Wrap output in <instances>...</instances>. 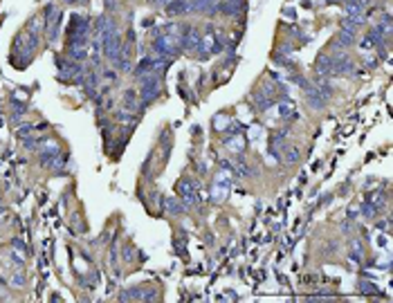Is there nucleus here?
<instances>
[{"label": "nucleus", "instance_id": "nucleus-1", "mask_svg": "<svg viewBox=\"0 0 393 303\" xmlns=\"http://www.w3.org/2000/svg\"><path fill=\"white\" fill-rule=\"evenodd\" d=\"M140 83H142V88H140L142 106H148L151 101H155L157 97H160V92H162V79H160V76H153V74L144 76Z\"/></svg>", "mask_w": 393, "mask_h": 303}, {"label": "nucleus", "instance_id": "nucleus-2", "mask_svg": "<svg viewBox=\"0 0 393 303\" xmlns=\"http://www.w3.org/2000/svg\"><path fill=\"white\" fill-rule=\"evenodd\" d=\"M315 70H317L319 76H326V79L335 76V63H333L330 52H322V54L317 56V61H315Z\"/></svg>", "mask_w": 393, "mask_h": 303}, {"label": "nucleus", "instance_id": "nucleus-3", "mask_svg": "<svg viewBox=\"0 0 393 303\" xmlns=\"http://www.w3.org/2000/svg\"><path fill=\"white\" fill-rule=\"evenodd\" d=\"M191 14H203V16H216L218 14V0H189Z\"/></svg>", "mask_w": 393, "mask_h": 303}, {"label": "nucleus", "instance_id": "nucleus-4", "mask_svg": "<svg viewBox=\"0 0 393 303\" xmlns=\"http://www.w3.org/2000/svg\"><path fill=\"white\" fill-rule=\"evenodd\" d=\"M245 12V0H218V14L225 16H241Z\"/></svg>", "mask_w": 393, "mask_h": 303}, {"label": "nucleus", "instance_id": "nucleus-5", "mask_svg": "<svg viewBox=\"0 0 393 303\" xmlns=\"http://www.w3.org/2000/svg\"><path fill=\"white\" fill-rule=\"evenodd\" d=\"M164 9H166V14H169V16H173V18H178V16H189V14H191L189 0H169Z\"/></svg>", "mask_w": 393, "mask_h": 303}, {"label": "nucleus", "instance_id": "nucleus-6", "mask_svg": "<svg viewBox=\"0 0 393 303\" xmlns=\"http://www.w3.org/2000/svg\"><path fill=\"white\" fill-rule=\"evenodd\" d=\"M362 27H366V16H346L339 23V30H346L353 34H359Z\"/></svg>", "mask_w": 393, "mask_h": 303}, {"label": "nucleus", "instance_id": "nucleus-7", "mask_svg": "<svg viewBox=\"0 0 393 303\" xmlns=\"http://www.w3.org/2000/svg\"><path fill=\"white\" fill-rule=\"evenodd\" d=\"M355 43H357V34L346 32V30H339L337 34H335V38H333V45L342 47V50H348V47H353Z\"/></svg>", "mask_w": 393, "mask_h": 303}, {"label": "nucleus", "instance_id": "nucleus-8", "mask_svg": "<svg viewBox=\"0 0 393 303\" xmlns=\"http://www.w3.org/2000/svg\"><path fill=\"white\" fill-rule=\"evenodd\" d=\"M299 157H301L299 148L292 146V144H285V146H283V160L287 162V164H297V162H299Z\"/></svg>", "mask_w": 393, "mask_h": 303}, {"label": "nucleus", "instance_id": "nucleus-9", "mask_svg": "<svg viewBox=\"0 0 393 303\" xmlns=\"http://www.w3.org/2000/svg\"><path fill=\"white\" fill-rule=\"evenodd\" d=\"M351 258L355 263H362L364 261V247L357 243V240H353V249H351Z\"/></svg>", "mask_w": 393, "mask_h": 303}, {"label": "nucleus", "instance_id": "nucleus-10", "mask_svg": "<svg viewBox=\"0 0 393 303\" xmlns=\"http://www.w3.org/2000/svg\"><path fill=\"white\" fill-rule=\"evenodd\" d=\"M362 216H364L366 220H373V218L377 216V209H375L373 205H364V207H362Z\"/></svg>", "mask_w": 393, "mask_h": 303}, {"label": "nucleus", "instance_id": "nucleus-11", "mask_svg": "<svg viewBox=\"0 0 393 303\" xmlns=\"http://www.w3.org/2000/svg\"><path fill=\"white\" fill-rule=\"evenodd\" d=\"M12 285L14 287H23L25 285V274H18V272H14V276H12Z\"/></svg>", "mask_w": 393, "mask_h": 303}, {"label": "nucleus", "instance_id": "nucleus-12", "mask_svg": "<svg viewBox=\"0 0 393 303\" xmlns=\"http://www.w3.org/2000/svg\"><path fill=\"white\" fill-rule=\"evenodd\" d=\"M104 79H110V81H115V79H117V74H115L113 70H104Z\"/></svg>", "mask_w": 393, "mask_h": 303}]
</instances>
